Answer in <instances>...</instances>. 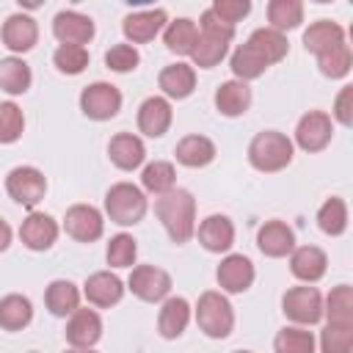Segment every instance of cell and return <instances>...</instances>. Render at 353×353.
<instances>
[{
    "mask_svg": "<svg viewBox=\"0 0 353 353\" xmlns=\"http://www.w3.org/2000/svg\"><path fill=\"white\" fill-rule=\"evenodd\" d=\"M154 215L171 243L185 245L196 234V199L185 188H174L154 199Z\"/></svg>",
    "mask_w": 353,
    "mask_h": 353,
    "instance_id": "6da1fadb",
    "label": "cell"
},
{
    "mask_svg": "<svg viewBox=\"0 0 353 353\" xmlns=\"http://www.w3.org/2000/svg\"><path fill=\"white\" fill-rule=\"evenodd\" d=\"M292 154H295L292 141L279 130H262L248 143V163L262 174L284 171L292 163Z\"/></svg>",
    "mask_w": 353,
    "mask_h": 353,
    "instance_id": "7a4b0ae2",
    "label": "cell"
},
{
    "mask_svg": "<svg viewBox=\"0 0 353 353\" xmlns=\"http://www.w3.org/2000/svg\"><path fill=\"white\" fill-rule=\"evenodd\" d=\"M196 323L210 339H226L234 328V309L221 290H204L196 301Z\"/></svg>",
    "mask_w": 353,
    "mask_h": 353,
    "instance_id": "3957f363",
    "label": "cell"
},
{
    "mask_svg": "<svg viewBox=\"0 0 353 353\" xmlns=\"http://www.w3.org/2000/svg\"><path fill=\"white\" fill-rule=\"evenodd\" d=\"M149 210L146 193L132 182H116L105 193V215L119 226H135Z\"/></svg>",
    "mask_w": 353,
    "mask_h": 353,
    "instance_id": "277c9868",
    "label": "cell"
},
{
    "mask_svg": "<svg viewBox=\"0 0 353 353\" xmlns=\"http://www.w3.org/2000/svg\"><path fill=\"white\" fill-rule=\"evenodd\" d=\"M281 312L287 320H292L295 325H314L323 320V295L317 287L312 284H298V287H290L284 295H281Z\"/></svg>",
    "mask_w": 353,
    "mask_h": 353,
    "instance_id": "5b68a950",
    "label": "cell"
},
{
    "mask_svg": "<svg viewBox=\"0 0 353 353\" xmlns=\"http://www.w3.org/2000/svg\"><path fill=\"white\" fill-rule=\"evenodd\" d=\"M6 193L33 212L47 193V176L36 165H17L6 176Z\"/></svg>",
    "mask_w": 353,
    "mask_h": 353,
    "instance_id": "8992f818",
    "label": "cell"
},
{
    "mask_svg": "<svg viewBox=\"0 0 353 353\" xmlns=\"http://www.w3.org/2000/svg\"><path fill=\"white\" fill-rule=\"evenodd\" d=\"M121 102H124L121 91L105 80H97L80 91V110L91 121H110L113 116H119Z\"/></svg>",
    "mask_w": 353,
    "mask_h": 353,
    "instance_id": "52a82bcc",
    "label": "cell"
},
{
    "mask_svg": "<svg viewBox=\"0 0 353 353\" xmlns=\"http://www.w3.org/2000/svg\"><path fill=\"white\" fill-rule=\"evenodd\" d=\"M334 138V121L325 110H309L298 119L295 124V141L292 146L314 154V152H323Z\"/></svg>",
    "mask_w": 353,
    "mask_h": 353,
    "instance_id": "ba28073f",
    "label": "cell"
},
{
    "mask_svg": "<svg viewBox=\"0 0 353 353\" xmlns=\"http://www.w3.org/2000/svg\"><path fill=\"white\" fill-rule=\"evenodd\" d=\"M127 290L146 303H160L171 295V276L157 265H135L127 279Z\"/></svg>",
    "mask_w": 353,
    "mask_h": 353,
    "instance_id": "9c48e42d",
    "label": "cell"
},
{
    "mask_svg": "<svg viewBox=\"0 0 353 353\" xmlns=\"http://www.w3.org/2000/svg\"><path fill=\"white\" fill-rule=\"evenodd\" d=\"M63 232L77 243H94L105 232V215L94 204H72L63 215Z\"/></svg>",
    "mask_w": 353,
    "mask_h": 353,
    "instance_id": "30bf717a",
    "label": "cell"
},
{
    "mask_svg": "<svg viewBox=\"0 0 353 353\" xmlns=\"http://www.w3.org/2000/svg\"><path fill=\"white\" fill-rule=\"evenodd\" d=\"M254 279H256V270L245 254H226L221 259V265L215 268V281H218L221 292H229V295L245 292L254 284Z\"/></svg>",
    "mask_w": 353,
    "mask_h": 353,
    "instance_id": "8fae6325",
    "label": "cell"
},
{
    "mask_svg": "<svg viewBox=\"0 0 353 353\" xmlns=\"http://www.w3.org/2000/svg\"><path fill=\"white\" fill-rule=\"evenodd\" d=\"M97 28L94 19L88 14H80L74 8H63L55 14L52 19V36L58 39V44H74V47H85L94 39Z\"/></svg>",
    "mask_w": 353,
    "mask_h": 353,
    "instance_id": "7c38bea8",
    "label": "cell"
},
{
    "mask_svg": "<svg viewBox=\"0 0 353 353\" xmlns=\"http://www.w3.org/2000/svg\"><path fill=\"white\" fill-rule=\"evenodd\" d=\"M58 234H61V226H58V221L52 218V215H47V212H28V218L19 223V240H22V245L25 248H30V251H47V248H52L55 245V240H58Z\"/></svg>",
    "mask_w": 353,
    "mask_h": 353,
    "instance_id": "4fadbf2b",
    "label": "cell"
},
{
    "mask_svg": "<svg viewBox=\"0 0 353 353\" xmlns=\"http://www.w3.org/2000/svg\"><path fill=\"white\" fill-rule=\"evenodd\" d=\"M168 25V17L163 8H149V11H132L124 17L121 22V33L127 39V44H146L152 41L157 33H163Z\"/></svg>",
    "mask_w": 353,
    "mask_h": 353,
    "instance_id": "5bb4252c",
    "label": "cell"
},
{
    "mask_svg": "<svg viewBox=\"0 0 353 353\" xmlns=\"http://www.w3.org/2000/svg\"><path fill=\"white\" fill-rule=\"evenodd\" d=\"M193 237H199L201 248L210 254H229V248L234 245V223L229 215L212 212L196 226Z\"/></svg>",
    "mask_w": 353,
    "mask_h": 353,
    "instance_id": "9a60e30c",
    "label": "cell"
},
{
    "mask_svg": "<svg viewBox=\"0 0 353 353\" xmlns=\"http://www.w3.org/2000/svg\"><path fill=\"white\" fill-rule=\"evenodd\" d=\"M124 281L116 276V273H110V270H97V273H91L88 279H85V284H83V295H85V301L91 303V306H97V309H110V306H116L121 298H124Z\"/></svg>",
    "mask_w": 353,
    "mask_h": 353,
    "instance_id": "2e32d148",
    "label": "cell"
},
{
    "mask_svg": "<svg viewBox=\"0 0 353 353\" xmlns=\"http://www.w3.org/2000/svg\"><path fill=\"white\" fill-rule=\"evenodd\" d=\"M69 347H94L99 339H102V317L97 309H77L69 314V323H66V331H63Z\"/></svg>",
    "mask_w": 353,
    "mask_h": 353,
    "instance_id": "e0dca14e",
    "label": "cell"
},
{
    "mask_svg": "<svg viewBox=\"0 0 353 353\" xmlns=\"http://www.w3.org/2000/svg\"><path fill=\"white\" fill-rule=\"evenodd\" d=\"M0 39L3 44L14 52V55H25L36 47L39 41V25L30 14H11L6 22H3V30H0Z\"/></svg>",
    "mask_w": 353,
    "mask_h": 353,
    "instance_id": "ac0fdd59",
    "label": "cell"
},
{
    "mask_svg": "<svg viewBox=\"0 0 353 353\" xmlns=\"http://www.w3.org/2000/svg\"><path fill=\"white\" fill-rule=\"evenodd\" d=\"M174 121V108L165 97H146L138 108V130L146 138H163Z\"/></svg>",
    "mask_w": 353,
    "mask_h": 353,
    "instance_id": "d6986e66",
    "label": "cell"
},
{
    "mask_svg": "<svg viewBox=\"0 0 353 353\" xmlns=\"http://www.w3.org/2000/svg\"><path fill=\"white\" fill-rule=\"evenodd\" d=\"M256 248L270 256V259H281V256H290L292 248H295V232L292 226H287L284 221L273 218V221H265L259 229H256Z\"/></svg>",
    "mask_w": 353,
    "mask_h": 353,
    "instance_id": "ffe728a7",
    "label": "cell"
},
{
    "mask_svg": "<svg viewBox=\"0 0 353 353\" xmlns=\"http://www.w3.org/2000/svg\"><path fill=\"white\" fill-rule=\"evenodd\" d=\"M328 270V256L320 245H295L290 254V273L303 281V284H314L325 276Z\"/></svg>",
    "mask_w": 353,
    "mask_h": 353,
    "instance_id": "44dd1931",
    "label": "cell"
},
{
    "mask_svg": "<svg viewBox=\"0 0 353 353\" xmlns=\"http://www.w3.org/2000/svg\"><path fill=\"white\" fill-rule=\"evenodd\" d=\"M157 85L163 91V97L171 102V99H188L196 88V69L185 61H176V63H168L160 69L157 74Z\"/></svg>",
    "mask_w": 353,
    "mask_h": 353,
    "instance_id": "7402d4cb",
    "label": "cell"
},
{
    "mask_svg": "<svg viewBox=\"0 0 353 353\" xmlns=\"http://www.w3.org/2000/svg\"><path fill=\"white\" fill-rule=\"evenodd\" d=\"M193 317V309L188 303V298L182 295H168L160 306V314H157V331L163 339H179L188 328Z\"/></svg>",
    "mask_w": 353,
    "mask_h": 353,
    "instance_id": "603a6c76",
    "label": "cell"
},
{
    "mask_svg": "<svg viewBox=\"0 0 353 353\" xmlns=\"http://www.w3.org/2000/svg\"><path fill=\"white\" fill-rule=\"evenodd\" d=\"M108 157L119 171H135L146 160V146L132 132H116L108 143Z\"/></svg>",
    "mask_w": 353,
    "mask_h": 353,
    "instance_id": "cb8c5ba5",
    "label": "cell"
},
{
    "mask_svg": "<svg viewBox=\"0 0 353 353\" xmlns=\"http://www.w3.org/2000/svg\"><path fill=\"white\" fill-rule=\"evenodd\" d=\"M212 102H215V110H218L221 116H226V119H237V116L248 113V108H251L254 97H251L248 83L226 80V83H221V85L215 88Z\"/></svg>",
    "mask_w": 353,
    "mask_h": 353,
    "instance_id": "d4e9b609",
    "label": "cell"
},
{
    "mask_svg": "<svg viewBox=\"0 0 353 353\" xmlns=\"http://www.w3.org/2000/svg\"><path fill=\"white\" fill-rule=\"evenodd\" d=\"M215 154H218L215 143L207 135H199V132H190V135L179 138L176 146H174V157L185 168H204L215 160Z\"/></svg>",
    "mask_w": 353,
    "mask_h": 353,
    "instance_id": "484cf974",
    "label": "cell"
},
{
    "mask_svg": "<svg viewBox=\"0 0 353 353\" xmlns=\"http://www.w3.org/2000/svg\"><path fill=\"white\" fill-rule=\"evenodd\" d=\"M342 41H345V28L339 22H331V19H317L303 30V47L314 58L328 52V50H334Z\"/></svg>",
    "mask_w": 353,
    "mask_h": 353,
    "instance_id": "4316f807",
    "label": "cell"
},
{
    "mask_svg": "<svg viewBox=\"0 0 353 353\" xmlns=\"http://www.w3.org/2000/svg\"><path fill=\"white\" fill-rule=\"evenodd\" d=\"M80 295H83V292L77 290L74 281H69V279H55V281H50L47 290H44V303H47V309H50L52 317H69L72 312L80 309Z\"/></svg>",
    "mask_w": 353,
    "mask_h": 353,
    "instance_id": "83f0119b",
    "label": "cell"
},
{
    "mask_svg": "<svg viewBox=\"0 0 353 353\" xmlns=\"http://www.w3.org/2000/svg\"><path fill=\"white\" fill-rule=\"evenodd\" d=\"M33 320V303L28 295L8 292L0 298V328L3 331H22Z\"/></svg>",
    "mask_w": 353,
    "mask_h": 353,
    "instance_id": "f1b7e54d",
    "label": "cell"
},
{
    "mask_svg": "<svg viewBox=\"0 0 353 353\" xmlns=\"http://www.w3.org/2000/svg\"><path fill=\"white\" fill-rule=\"evenodd\" d=\"M262 58H265V63L268 66H273V63H279V61H284L287 58V52H290V41H287V36L284 33H279V30H273V28H256L248 39H245Z\"/></svg>",
    "mask_w": 353,
    "mask_h": 353,
    "instance_id": "f546056e",
    "label": "cell"
},
{
    "mask_svg": "<svg viewBox=\"0 0 353 353\" xmlns=\"http://www.w3.org/2000/svg\"><path fill=\"white\" fill-rule=\"evenodd\" d=\"M30 83H33V72L19 55L0 58V88L6 94L19 97V94H25L30 88Z\"/></svg>",
    "mask_w": 353,
    "mask_h": 353,
    "instance_id": "4dcf8cb0",
    "label": "cell"
},
{
    "mask_svg": "<svg viewBox=\"0 0 353 353\" xmlns=\"http://www.w3.org/2000/svg\"><path fill=\"white\" fill-rule=\"evenodd\" d=\"M176 188V168L168 160H154L146 163L141 171V190L152 193V196H163L168 190Z\"/></svg>",
    "mask_w": 353,
    "mask_h": 353,
    "instance_id": "1f68e13d",
    "label": "cell"
},
{
    "mask_svg": "<svg viewBox=\"0 0 353 353\" xmlns=\"http://www.w3.org/2000/svg\"><path fill=\"white\" fill-rule=\"evenodd\" d=\"M199 39V28L193 19L188 17H176L165 25L163 30V41H165V50L168 52H176V55H190L193 44Z\"/></svg>",
    "mask_w": 353,
    "mask_h": 353,
    "instance_id": "d6a6232c",
    "label": "cell"
},
{
    "mask_svg": "<svg viewBox=\"0 0 353 353\" xmlns=\"http://www.w3.org/2000/svg\"><path fill=\"white\" fill-rule=\"evenodd\" d=\"M229 69H232L234 80L248 83V80L262 77V74L268 72V63H265V58L245 41V44H240V47L232 52V58H229Z\"/></svg>",
    "mask_w": 353,
    "mask_h": 353,
    "instance_id": "836d02e7",
    "label": "cell"
},
{
    "mask_svg": "<svg viewBox=\"0 0 353 353\" xmlns=\"http://www.w3.org/2000/svg\"><path fill=\"white\" fill-rule=\"evenodd\" d=\"M323 317L336 325H353V287L339 284L323 301Z\"/></svg>",
    "mask_w": 353,
    "mask_h": 353,
    "instance_id": "e575fe53",
    "label": "cell"
},
{
    "mask_svg": "<svg viewBox=\"0 0 353 353\" xmlns=\"http://www.w3.org/2000/svg\"><path fill=\"white\" fill-rule=\"evenodd\" d=\"M303 22V3L301 0H270L268 3V28L287 33L301 28Z\"/></svg>",
    "mask_w": 353,
    "mask_h": 353,
    "instance_id": "d590c367",
    "label": "cell"
},
{
    "mask_svg": "<svg viewBox=\"0 0 353 353\" xmlns=\"http://www.w3.org/2000/svg\"><path fill=\"white\" fill-rule=\"evenodd\" d=\"M317 226L328 237H339L347 232V204L339 196H331L317 210Z\"/></svg>",
    "mask_w": 353,
    "mask_h": 353,
    "instance_id": "8d00e7d4",
    "label": "cell"
},
{
    "mask_svg": "<svg viewBox=\"0 0 353 353\" xmlns=\"http://www.w3.org/2000/svg\"><path fill=\"white\" fill-rule=\"evenodd\" d=\"M314 347H317V339L303 325H284L273 339L276 353H314Z\"/></svg>",
    "mask_w": 353,
    "mask_h": 353,
    "instance_id": "74e56055",
    "label": "cell"
},
{
    "mask_svg": "<svg viewBox=\"0 0 353 353\" xmlns=\"http://www.w3.org/2000/svg\"><path fill=\"white\" fill-rule=\"evenodd\" d=\"M317 66H320V72H323L325 77H331V80H342V77H347V74H350V66H353L350 44L342 41V44H336L334 50L317 55Z\"/></svg>",
    "mask_w": 353,
    "mask_h": 353,
    "instance_id": "f35d334b",
    "label": "cell"
},
{
    "mask_svg": "<svg viewBox=\"0 0 353 353\" xmlns=\"http://www.w3.org/2000/svg\"><path fill=\"white\" fill-rule=\"evenodd\" d=\"M105 259L110 268H132L135 259H138V243L132 234L127 232H119L108 240V248H105Z\"/></svg>",
    "mask_w": 353,
    "mask_h": 353,
    "instance_id": "ab89813d",
    "label": "cell"
},
{
    "mask_svg": "<svg viewBox=\"0 0 353 353\" xmlns=\"http://www.w3.org/2000/svg\"><path fill=\"white\" fill-rule=\"evenodd\" d=\"M226 52H229V44H226V41L207 39V36L199 33V39H196V44H193V50H190L188 58H190L193 66H199V69H212V66H218V63L226 58Z\"/></svg>",
    "mask_w": 353,
    "mask_h": 353,
    "instance_id": "60d3db41",
    "label": "cell"
},
{
    "mask_svg": "<svg viewBox=\"0 0 353 353\" xmlns=\"http://www.w3.org/2000/svg\"><path fill=\"white\" fill-rule=\"evenodd\" d=\"M25 132V113L17 102H0V143H17Z\"/></svg>",
    "mask_w": 353,
    "mask_h": 353,
    "instance_id": "b9f144b4",
    "label": "cell"
},
{
    "mask_svg": "<svg viewBox=\"0 0 353 353\" xmlns=\"http://www.w3.org/2000/svg\"><path fill=\"white\" fill-rule=\"evenodd\" d=\"M320 353H353V325L325 323L320 331Z\"/></svg>",
    "mask_w": 353,
    "mask_h": 353,
    "instance_id": "7bdbcfd3",
    "label": "cell"
},
{
    "mask_svg": "<svg viewBox=\"0 0 353 353\" xmlns=\"http://www.w3.org/2000/svg\"><path fill=\"white\" fill-rule=\"evenodd\" d=\"M52 63L61 74H80L88 66V50L74 44H58V50L52 52Z\"/></svg>",
    "mask_w": 353,
    "mask_h": 353,
    "instance_id": "ee69618b",
    "label": "cell"
},
{
    "mask_svg": "<svg viewBox=\"0 0 353 353\" xmlns=\"http://www.w3.org/2000/svg\"><path fill=\"white\" fill-rule=\"evenodd\" d=\"M141 63V52L132 47V44H113L108 52H105V66L110 72H119V74H127V72H135Z\"/></svg>",
    "mask_w": 353,
    "mask_h": 353,
    "instance_id": "f6af8a7d",
    "label": "cell"
},
{
    "mask_svg": "<svg viewBox=\"0 0 353 353\" xmlns=\"http://www.w3.org/2000/svg\"><path fill=\"white\" fill-rule=\"evenodd\" d=\"M196 28H199V33L207 36V39H218V41H226V44L234 39V28L226 25L223 19H218V17L212 14V8H204V11H201Z\"/></svg>",
    "mask_w": 353,
    "mask_h": 353,
    "instance_id": "bcb514c9",
    "label": "cell"
},
{
    "mask_svg": "<svg viewBox=\"0 0 353 353\" xmlns=\"http://www.w3.org/2000/svg\"><path fill=\"white\" fill-rule=\"evenodd\" d=\"M210 8H212V14H215L218 19H223L226 25L234 28L243 17H248L251 3H248V0H215Z\"/></svg>",
    "mask_w": 353,
    "mask_h": 353,
    "instance_id": "7dc6e473",
    "label": "cell"
},
{
    "mask_svg": "<svg viewBox=\"0 0 353 353\" xmlns=\"http://www.w3.org/2000/svg\"><path fill=\"white\" fill-rule=\"evenodd\" d=\"M331 121L350 127L353 124V85H342L336 99H334V110H331Z\"/></svg>",
    "mask_w": 353,
    "mask_h": 353,
    "instance_id": "c3c4849f",
    "label": "cell"
},
{
    "mask_svg": "<svg viewBox=\"0 0 353 353\" xmlns=\"http://www.w3.org/2000/svg\"><path fill=\"white\" fill-rule=\"evenodd\" d=\"M11 237H14L11 226H8V223H6L3 218H0V254H3V251H6L8 245H11Z\"/></svg>",
    "mask_w": 353,
    "mask_h": 353,
    "instance_id": "681fc988",
    "label": "cell"
},
{
    "mask_svg": "<svg viewBox=\"0 0 353 353\" xmlns=\"http://www.w3.org/2000/svg\"><path fill=\"white\" fill-rule=\"evenodd\" d=\"M63 353H97L94 347H69V350H63Z\"/></svg>",
    "mask_w": 353,
    "mask_h": 353,
    "instance_id": "f907efd6",
    "label": "cell"
},
{
    "mask_svg": "<svg viewBox=\"0 0 353 353\" xmlns=\"http://www.w3.org/2000/svg\"><path fill=\"white\" fill-rule=\"evenodd\" d=\"M234 353H251V350H234Z\"/></svg>",
    "mask_w": 353,
    "mask_h": 353,
    "instance_id": "816d5d0a",
    "label": "cell"
},
{
    "mask_svg": "<svg viewBox=\"0 0 353 353\" xmlns=\"http://www.w3.org/2000/svg\"><path fill=\"white\" fill-rule=\"evenodd\" d=\"M30 353H39V350H30Z\"/></svg>",
    "mask_w": 353,
    "mask_h": 353,
    "instance_id": "f5cc1de1",
    "label": "cell"
}]
</instances>
